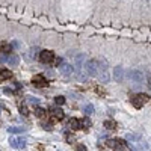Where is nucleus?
<instances>
[{
  "label": "nucleus",
  "mask_w": 151,
  "mask_h": 151,
  "mask_svg": "<svg viewBox=\"0 0 151 151\" xmlns=\"http://www.w3.org/2000/svg\"><path fill=\"white\" fill-rule=\"evenodd\" d=\"M35 115L38 116V118H41V119H47L50 115H48V112H45V109H42V107H36L35 109Z\"/></svg>",
  "instance_id": "10"
},
{
  "label": "nucleus",
  "mask_w": 151,
  "mask_h": 151,
  "mask_svg": "<svg viewBox=\"0 0 151 151\" xmlns=\"http://www.w3.org/2000/svg\"><path fill=\"white\" fill-rule=\"evenodd\" d=\"M59 70H60L62 74H70V73L73 71V67H71L70 64H60V65H59Z\"/></svg>",
  "instance_id": "12"
},
{
  "label": "nucleus",
  "mask_w": 151,
  "mask_h": 151,
  "mask_svg": "<svg viewBox=\"0 0 151 151\" xmlns=\"http://www.w3.org/2000/svg\"><path fill=\"white\" fill-rule=\"evenodd\" d=\"M12 52V45L9 42H2L0 44V56L2 55H9Z\"/></svg>",
  "instance_id": "9"
},
{
  "label": "nucleus",
  "mask_w": 151,
  "mask_h": 151,
  "mask_svg": "<svg viewBox=\"0 0 151 151\" xmlns=\"http://www.w3.org/2000/svg\"><path fill=\"white\" fill-rule=\"evenodd\" d=\"M76 150H79V151H80V150H82V151H86V147H85V145H76Z\"/></svg>",
  "instance_id": "21"
},
{
  "label": "nucleus",
  "mask_w": 151,
  "mask_h": 151,
  "mask_svg": "<svg viewBox=\"0 0 151 151\" xmlns=\"http://www.w3.org/2000/svg\"><path fill=\"white\" fill-rule=\"evenodd\" d=\"M0 60H3L5 64H8V65H12V67L18 65V62H20L18 56L12 55V53H9V55H2V56H0Z\"/></svg>",
  "instance_id": "6"
},
{
  "label": "nucleus",
  "mask_w": 151,
  "mask_h": 151,
  "mask_svg": "<svg viewBox=\"0 0 151 151\" xmlns=\"http://www.w3.org/2000/svg\"><path fill=\"white\" fill-rule=\"evenodd\" d=\"M130 101H132V104H133L136 109H141V107L148 101V97H147L145 94H136V95H132V97H130Z\"/></svg>",
  "instance_id": "3"
},
{
  "label": "nucleus",
  "mask_w": 151,
  "mask_h": 151,
  "mask_svg": "<svg viewBox=\"0 0 151 151\" xmlns=\"http://www.w3.org/2000/svg\"><path fill=\"white\" fill-rule=\"evenodd\" d=\"M27 100H29V103H30V104H38V103H40V100L35 98V97H29Z\"/></svg>",
  "instance_id": "19"
},
{
  "label": "nucleus",
  "mask_w": 151,
  "mask_h": 151,
  "mask_svg": "<svg viewBox=\"0 0 151 151\" xmlns=\"http://www.w3.org/2000/svg\"><path fill=\"white\" fill-rule=\"evenodd\" d=\"M103 125H104L106 129H109V130H116V127H118L116 122H115V121H112V119L104 121V122H103Z\"/></svg>",
  "instance_id": "13"
},
{
  "label": "nucleus",
  "mask_w": 151,
  "mask_h": 151,
  "mask_svg": "<svg viewBox=\"0 0 151 151\" xmlns=\"http://www.w3.org/2000/svg\"><path fill=\"white\" fill-rule=\"evenodd\" d=\"M92 110H94V107H92V106H86V109H85V112H86V113H92Z\"/></svg>",
  "instance_id": "20"
},
{
  "label": "nucleus",
  "mask_w": 151,
  "mask_h": 151,
  "mask_svg": "<svg viewBox=\"0 0 151 151\" xmlns=\"http://www.w3.org/2000/svg\"><path fill=\"white\" fill-rule=\"evenodd\" d=\"M104 145L110 150H118V151H125V150H130L129 144L125 142L124 139H107L104 142Z\"/></svg>",
  "instance_id": "1"
},
{
  "label": "nucleus",
  "mask_w": 151,
  "mask_h": 151,
  "mask_svg": "<svg viewBox=\"0 0 151 151\" xmlns=\"http://www.w3.org/2000/svg\"><path fill=\"white\" fill-rule=\"evenodd\" d=\"M48 115H50V119H52V122H56V121H62V119H64L65 113H64V110L59 109V107H53V109H50Z\"/></svg>",
  "instance_id": "5"
},
{
  "label": "nucleus",
  "mask_w": 151,
  "mask_h": 151,
  "mask_svg": "<svg viewBox=\"0 0 151 151\" xmlns=\"http://www.w3.org/2000/svg\"><path fill=\"white\" fill-rule=\"evenodd\" d=\"M12 77V73L9 70H0V82H3V80H8Z\"/></svg>",
  "instance_id": "11"
},
{
  "label": "nucleus",
  "mask_w": 151,
  "mask_h": 151,
  "mask_svg": "<svg viewBox=\"0 0 151 151\" xmlns=\"http://www.w3.org/2000/svg\"><path fill=\"white\" fill-rule=\"evenodd\" d=\"M55 101H56V104H64V103H65V97L59 95V97H56V98H55Z\"/></svg>",
  "instance_id": "16"
},
{
  "label": "nucleus",
  "mask_w": 151,
  "mask_h": 151,
  "mask_svg": "<svg viewBox=\"0 0 151 151\" xmlns=\"http://www.w3.org/2000/svg\"><path fill=\"white\" fill-rule=\"evenodd\" d=\"M40 60L42 62V64H53L56 62V56L55 53L52 52V50H42V52L40 53Z\"/></svg>",
  "instance_id": "2"
},
{
  "label": "nucleus",
  "mask_w": 151,
  "mask_h": 151,
  "mask_svg": "<svg viewBox=\"0 0 151 151\" xmlns=\"http://www.w3.org/2000/svg\"><path fill=\"white\" fill-rule=\"evenodd\" d=\"M20 112L23 113L24 116H27V115H29V110H27V106L24 104V103H20Z\"/></svg>",
  "instance_id": "15"
},
{
  "label": "nucleus",
  "mask_w": 151,
  "mask_h": 151,
  "mask_svg": "<svg viewBox=\"0 0 151 151\" xmlns=\"http://www.w3.org/2000/svg\"><path fill=\"white\" fill-rule=\"evenodd\" d=\"M8 132L9 133H23L24 129L23 127H8Z\"/></svg>",
  "instance_id": "14"
},
{
  "label": "nucleus",
  "mask_w": 151,
  "mask_h": 151,
  "mask_svg": "<svg viewBox=\"0 0 151 151\" xmlns=\"http://www.w3.org/2000/svg\"><path fill=\"white\" fill-rule=\"evenodd\" d=\"M9 145L15 150H23V148H26V139L21 136H12L9 137Z\"/></svg>",
  "instance_id": "4"
},
{
  "label": "nucleus",
  "mask_w": 151,
  "mask_h": 151,
  "mask_svg": "<svg viewBox=\"0 0 151 151\" xmlns=\"http://www.w3.org/2000/svg\"><path fill=\"white\" fill-rule=\"evenodd\" d=\"M67 142H68V144H74V142H76L74 134H67Z\"/></svg>",
  "instance_id": "18"
},
{
  "label": "nucleus",
  "mask_w": 151,
  "mask_h": 151,
  "mask_svg": "<svg viewBox=\"0 0 151 151\" xmlns=\"http://www.w3.org/2000/svg\"><path fill=\"white\" fill-rule=\"evenodd\" d=\"M68 124H70V127H71L73 130H82V129H83L82 121H80V119H77V118H70Z\"/></svg>",
  "instance_id": "8"
},
{
  "label": "nucleus",
  "mask_w": 151,
  "mask_h": 151,
  "mask_svg": "<svg viewBox=\"0 0 151 151\" xmlns=\"http://www.w3.org/2000/svg\"><path fill=\"white\" fill-rule=\"evenodd\" d=\"M32 83H33L35 88H47L48 86V82L45 80V77H44V76H41V74L33 76V77H32Z\"/></svg>",
  "instance_id": "7"
},
{
  "label": "nucleus",
  "mask_w": 151,
  "mask_h": 151,
  "mask_svg": "<svg viewBox=\"0 0 151 151\" xmlns=\"http://www.w3.org/2000/svg\"><path fill=\"white\" fill-rule=\"evenodd\" d=\"M82 124H83V129H89V127H91V121H89V118H85V119L82 121Z\"/></svg>",
  "instance_id": "17"
}]
</instances>
